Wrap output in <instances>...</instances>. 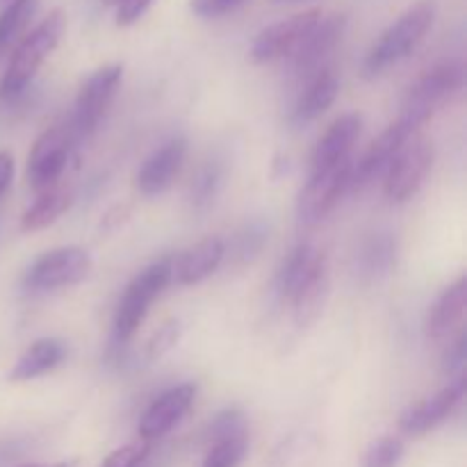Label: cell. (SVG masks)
<instances>
[{
    "label": "cell",
    "instance_id": "6da1fadb",
    "mask_svg": "<svg viewBox=\"0 0 467 467\" xmlns=\"http://www.w3.org/2000/svg\"><path fill=\"white\" fill-rule=\"evenodd\" d=\"M436 21V5L433 0H420V3L410 5L377 41L369 48V53L365 55L363 67L360 73L363 78L372 80V78L381 76L388 68L400 64L401 59L409 57L410 53H415L420 44L424 41V36L429 35V30L433 27Z\"/></svg>",
    "mask_w": 467,
    "mask_h": 467
},
{
    "label": "cell",
    "instance_id": "7a4b0ae2",
    "mask_svg": "<svg viewBox=\"0 0 467 467\" xmlns=\"http://www.w3.org/2000/svg\"><path fill=\"white\" fill-rule=\"evenodd\" d=\"M67 30V16L62 9H53L39 26L32 27L16 44L9 57L7 71L0 78V100H14L27 89L32 78L50 53L57 48Z\"/></svg>",
    "mask_w": 467,
    "mask_h": 467
},
{
    "label": "cell",
    "instance_id": "3957f363",
    "mask_svg": "<svg viewBox=\"0 0 467 467\" xmlns=\"http://www.w3.org/2000/svg\"><path fill=\"white\" fill-rule=\"evenodd\" d=\"M465 85V67L461 59H445L429 71H424L406 91L401 114L397 119L413 128L415 132L431 121L433 114L454 99Z\"/></svg>",
    "mask_w": 467,
    "mask_h": 467
},
{
    "label": "cell",
    "instance_id": "277c9868",
    "mask_svg": "<svg viewBox=\"0 0 467 467\" xmlns=\"http://www.w3.org/2000/svg\"><path fill=\"white\" fill-rule=\"evenodd\" d=\"M171 269H173V258H160L155 263H150L149 267L141 269L128 287L123 290L121 299H119L117 313H114V342L117 345H128V342L135 337V333L140 331V327L144 324L146 315H149L153 301L167 290V285L171 283Z\"/></svg>",
    "mask_w": 467,
    "mask_h": 467
},
{
    "label": "cell",
    "instance_id": "5b68a950",
    "mask_svg": "<svg viewBox=\"0 0 467 467\" xmlns=\"http://www.w3.org/2000/svg\"><path fill=\"white\" fill-rule=\"evenodd\" d=\"M121 80L123 64L112 62L96 68V71L87 78L85 85L80 87L76 105H73V114L67 121L68 130H71L78 146L94 135L100 119L105 117V112H108L109 105H112L114 96H117L119 87H121Z\"/></svg>",
    "mask_w": 467,
    "mask_h": 467
},
{
    "label": "cell",
    "instance_id": "8992f818",
    "mask_svg": "<svg viewBox=\"0 0 467 467\" xmlns=\"http://www.w3.org/2000/svg\"><path fill=\"white\" fill-rule=\"evenodd\" d=\"M94 260L82 246H57L46 251L23 274V287L27 292H55L73 287L89 276Z\"/></svg>",
    "mask_w": 467,
    "mask_h": 467
},
{
    "label": "cell",
    "instance_id": "52a82bcc",
    "mask_svg": "<svg viewBox=\"0 0 467 467\" xmlns=\"http://www.w3.org/2000/svg\"><path fill=\"white\" fill-rule=\"evenodd\" d=\"M351 173H354V158L333 164L328 169L310 171L308 182L299 192L296 199V214L304 223H319L327 219L342 196L351 190Z\"/></svg>",
    "mask_w": 467,
    "mask_h": 467
},
{
    "label": "cell",
    "instance_id": "ba28073f",
    "mask_svg": "<svg viewBox=\"0 0 467 467\" xmlns=\"http://www.w3.org/2000/svg\"><path fill=\"white\" fill-rule=\"evenodd\" d=\"M76 149L78 141L73 140L67 123H55L53 128L41 132L27 155V182L32 190L44 192L57 187V181L67 171Z\"/></svg>",
    "mask_w": 467,
    "mask_h": 467
},
{
    "label": "cell",
    "instance_id": "9c48e42d",
    "mask_svg": "<svg viewBox=\"0 0 467 467\" xmlns=\"http://www.w3.org/2000/svg\"><path fill=\"white\" fill-rule=\"evenodd\" d=\"M433 167V146L424 137H413L397 153L383 173V194L390 203H406L420 192Z\"/></svg>",
    "mask_w": 467,
    "mask_h": 467
},
{
    "label": "cell",
    "instance_id": "30bf717a",
    "mask_svg": "<svg viewBox=\"0 0 467 467\" xmlns=\"http://www.w3.org/2000/svg\"><path fill=\"white\" fill-rule=\"evenodd\" d=\"M322 16L324 14L319 9H308V12L292 14L283 21L267 26L265 30H260V35L251 44V59L255 64L290 59Z\"/></svg>",
    "mask_w": 467,
    "mask_h": 467
},
{
    "label": "cell",
    "instance_id": "8fae6325",
    "mask_svg": "<svg viewBox=\"0 0 467 467\" xmlns=\"http://www.w3.org/2000/svg\"><path fill=\"white\" fill-rule=\"evenodd\" d=\"M465 377L451 379L442 390H438L433 397L418 401V404L409 406L404 413L400 415V431L406 436L420 438L424 433L433 431L441 424H445L451 415L456 413L465 400Z\"/></svg>",
    "mask_w": 467,
    "mask_h": 467
},
{
    "label": "cell",
    "instance_id": "7c38bea8",
    "mask_svg": "<svg viewBox=\"0 0 467 467\" xmlns=\"http://www.w3.org/2000/svg\"><path fill=\"white\" fill-rule=\"evenodd\" d=\"M413 137H418V132L410 126H406L401 119L392 121L372 144L368 146L363 155L358 158V162L354 160V173H351V190H365L368 185H372L377 178H381L388 171V167L392 164V160L397 158L401 149L406 146V141H410Z\"/></svg>",
    "mask_w": 467,
    "mask_h": 467
},
{
    "label": "cell",
    "instance_id": "4fadbf2b",
    "mask_svg": "<svg viewBox=\"0 0 467 467\" xmlns=\"http://www.w3.org/2000/svg\"><path fill=\"white\" fill-rule=\"evenodd\" d=\"M345 27V14H328V16L319 18L317 26L310 30V35L306 36L304 44H301L299 48L295 50V55L290 57L292 73L308 80L315 73L327 68V59L331 57L333 50H336L337 44L342 41Z\"/></svg>",
    "mask_w": 467,
    "mask_h": 467
},
{
    "label": "cell",
    "instance_id": "5bb4252c",
    "mask_svg": "<svg viewBox=\"0 0 467 467\" xmlns=\"http://www.w3.org/2000/svg\"><path fill=\"white\" fill-rule=\"evenodd\" d=\"M196 400L194 383H181L169 390H164L153 404L146 409L140 420V438L146 442H153L158 438L167 436L178 422L187 415Z\"/></svg>",
    "mask_w": 467,
    "mask_h": 467
},
{
    "label": "cell",
    "instance_id": "9a60e30c",
    "mask_svg": "<svg viewBox=\"0 0 467 467\" xmlns=\"http://www.w3.org/2000/svg\"><path fill=\"white\" fill-rule=\"evenodd\" d=\"M187 158L185 137H171L153 150L137 171V190L144 196H158L173 185Z\"/></svg>",
    "mask_w": 467,
    "mask_h": 467
},
{
    "label": "cell",
    "instance_id": "2e32d148",
    "mask_svg": "<svg viewBox=\"0 0 467 467\" xmlns=\"http://www.w3.org/2000/svg\"><path fill=\"white\" fill-rule=\"evenodd\" d=\"M328 295H331V272H328V258L322 254L287 299L292 304V317L296 327L308 328L310 324L317 322Z\"/></svg>",
    "mask_w": 467,
    "mask_h": 467
},
{
    "label": "cell",
    "instance_id": "e0dca14e",
    "mask_svg": "<svg viewBox=\"0 0 467 467\" xmlns=\"http://www.w3.org/2000/svg\"><path fill=\"white\" fill-rule=\"evenodd\" d=\"M360 132H363V114L347 112L337 117L315 144L313 158H310V171L328 169L333 164L342 162V160L354 158L351 150H354Z\"/></svg>",
    "mask_w": 467,
    "mask_h": 467
},
{
    "label": "cell",
    "instance_id": "ac0fdd59",
    "mask_svg": "<svg viewBox=\"0 0 467 467\" xmlns=\"http://www.w3.org/2000/svg\"><path fill=\"white\" fill-rule=\"evenodd\" d=\"M226 260V242L222 237H203L173 258L171 281L178 285H196L213 276Z\"/></svg>",
    "mask_w": 467,
    "mask_h": 467
},
{
    "label": "cell",
    "instance_id": "d6986e66",
    "mask_svg": "<svg viewBox=\"0 0 467 467\" xmlns=\"http://www.w3.org/2000/svg\"><path fill=\"white\" fill-rule=\"evenodd\" d=\"M467 308V278L459 276L450 287L442 290L431 306L424 322V336L429 342H445L461 331Z\"/></svg>",
    "mask_w": 467,
    "mask_h": 467
},
{
    "label": "cell",
    "instance_id": "ffe728a7",
    "mask_svg": "<svg viewBox=\"0 0 467 467\" xmlns=\"http://www.w3.org/2000/svg\"><path fill=\"white\" fill-rule=\"evenodd\" d=\"M337 94H340V78L336 76V71L327 67L319 73H315L313 78L306 80L304 91H301L295 108H292V123L295 126H306V123L319 119L336 103Z\"/></svg>",
    "mask_w": 467,
    "mask_h": 467
},
{
    "label": "cell",
    "instance_id": "44dd1931",
    "mask_svg": "<svg viewBox=\"0 0 467 467\" xmlns=\"http://www.w3.org/2000/svg\"><path fill=\"white\" fill-rule=\"evenodd\" d=\"M67 358V345L57 337H41L35 340L14 363L12 372H9V381L26 383L32 379H39L44 374L53 372Z\"/></svg>",
    "mask_w": 467,
    "mask_h": 467
},
{
    "label": "cell",
    "instance_id": "7402d4cb",
    "mask_svg": "<svg viewBox=\"0 0 467 467\" xmlns=\"http://www.w3.org/2000/svg\"><path fill=\"white\" fill-rule=\"evenodd\" d=\"M397 254H400V244L392 233H374L372 237H368L356 255V269H358L360 281L374 283L388 276L395 269Z\"/></svg>",
    "mask_w": 467,
    "mask_h": 467
},
{
    "label": "cell",
    "instance_id": "603a6c76",
    "mask_svg": "<svg viewBox=\"0 0 467 467\" xmlns=\"http://www.w3.org/2000/svg\"><path fill=\"white\" fill-rule=\"evenodd\" d=\"M73 203V194L64 187H50V190L39 192L35 203L26 208L21 214V231L23 233H36L48 228L50 223L57 222Z\"/></svg>",
    "mask_w": 467,
    "mask_h": 467
},
{
    "label": "cell",
    "instance_id": "cb8c5ba5",
    "mask_svg": "<svg viewBox=\"0 0 467 467\" xmlns=\"http://www.w3.org/2000/svg\"><path fill=\"white\" fill-rule=\"evenodd\" d=\"M319 255H322V251H317L313 244H308V242H301V244H296L295 249L285 255V260H283L281 269H278L276 274V292L283 301L290 299V295L296 290V285L304 281L306 274L313 269V265L317 263Z\"/></svg>",
    "mask_w": 467,
    "mask_h": 467
},
{
    "label": "cell",
    "instance_id": "d4e9b609",
    "mask_svg": "<svg viewBox=\"0 0 467 467\" xmlns=\"http://www.w3.org/2000/svg\"><path fill=\"white\" fill-rule=\"evenodd\" d=\"M222 185L223 162L217 158L205 160V162L196 169L190 182V194H187V199H190L192 210H194V213H205V210L214 203Z\"/></svg>",
    "mask_w": 467,
    "mask_h": 467
},
{
    "label": "cell",
    "instance_id": "484cf974",
    "mask_svg": "<svg viewBox=\"0 0 467 467\" xmlns=\"http://www.w3.org/2000/svg\"><path fill=\"white\" fill-rule=\"evenodd\" d=\"M269 242V226L265 222H251L244 228L237 231V235L233 237L231 249L226 246V255H231L233 265L235 267H244L251 265L260 255V251L265 249V244Z\"/></svg>",
    "mask_w": 467,
    "mask_h": 467
},
{
    "label": "cell",
    "instance_id": "4316f807",
    "mask_svg": "<svg viewBox=\"0 0 467 467\" xmlns=\"http://www.w3.org/2000/svg\"><path fill=\"white\" fill-rule=\"evenodd\" d=\"M36 12V0H12L0 12V55L16 41Z\"/></svg>",
    "mask_w": 467,
    "mask_h": 467
},
{
    "label": "cell",
    "instance_id": "83f0119b",
    "mask_svg": "<svg viewBox=\"0 0 467 467\" xmlns=\"http://www.w3.org/2000/svg\"><path fill=\"white\" fill-rule=\"evenodd\" d=\"M246 433H249V424H246L244 413L237 406H228V409L219 410L210 420L203 431V442L205 445H213V442L228 441V438L235 436H246Z\"/></svg>",
    "mask_w": 467,
    "mask_h": 467
},
{
    "label": "cell",
    "instance_id": "f1b7e54d",
    "mask_svg": "<svg viewBox=\"0 0 467 467\" xmlns=\"http://www.w3.org/2000/svg\"><path fill=\"white\" fill-rule=\"evenodd\" d=\"M404 454L406 445L400 436H381L363 451L360 467H400Z\"/></svg>",
    "mask_w": 467,
    "mask_h": 467
},
{
    "label": "cell",
    "instance_id": "f546056e",
    "mask_svg": "<svg viewBox=\"0 0 467 467\" xmlns=\"http://www.w3.org/2000/svg\"><path fill=\"white\" fill-rule=\"evenodd\" d=\"M249 451V433L208 445L201 467H240Z\"/></svg>",
    "mask_w": 467,
    "mask_h": 467
},
{
    "label": "cell",
    "instance_id": "4dcf8cb0",
    "mask_svg": "<svg viewBox=\"0 0 467 467\" xmlns=\"http://www.w3.org/2000/svg\"><path fill=\"white\" fill-rule=\"evenodd\" d=\"M181 333H182V327L178 319H169V322H164L144 345L146 360H160L162 356H167L169 351L178 345Z\"/></svg>",
    "mask_w": 467,
    "mask_h": 467
},
{
    "label": "cell",
    "instance_id": "1f68e13d",
    "mask_svg": "<svg viewBox=\"0 0 467 467\" xmlns=\"http://www.w3.org/2000/svg\"><path fill=\"white\" fill-rule=\"evenodd\" d=\"M465 363H467V333L461 328L454 337L450 340L445 356H442V372L450 379L465 377Z\"/></svg>",
    "mask_w": 467,
    "mask_h": 467
},
{
    "label": "cell",
    "instance_id": "d6a6232c",
    "mask_svg": "<svg viewBox=\"0 0 467 467\" xmlns=\"http://www.w3.org/2000/svg\"><path fill=\"white\" fill-rule=\"evenodd\" d=\"M149 451H150V442L146 441L128 442V445L114 450L99 467H141L144 465V461L149 459Z\"/></svg>",
    "mask_w": 467,
    "mask_h": 467
},
{
    "label": "cell",
    "instance_id": "836d02e7",
    "mask_svg": "<svg viewBox=\"0 0 467 467\" xmlns=\"http://www.w3.org/2000/svg\"><path fill=\"white\" fill-rule=\"evenodd\" d=\"M246 0H190L192 14L199 18H222L237 12Z\"/></svg>",
    "mask_w": 467,
    "mask_h": 467
},
{
    "label": "cell",
    "instance_id": "e575fe53",
    "mask_svg": "<svg viewBox=\"0 0 467 467\" xmlns=\"http://www.w3.org/2000/svg\"><path fill=\"white\" fill-rule=\"evenodd\" d=\"M150 5H153V0H119L114 21L121 27L132 26V23H137L146 12H149Z\"/></svg>",
    "mask_w": 467,
    "mask_h": 467
},
{
    "label": "cell",
    "instance_id": "d590c367",
    "mask_svg": "<svg viewBox=\"0 0 467 467\" xmlns=\"http://www.w3.org/2000/svg\"><path fill=\"white\" fill-rule=\"evenodd\" d=\"M130 214V205H114L112 210L105 213V217L100 219V231H117L123 222Z\"/></svg>",
    "mask_w": 467,
    "mask_h": 467
},
{
    "label": "cell",
    "instance_id": "8d00e7d4",
    "mask_svg": "<svg viewBox=\"0 0 467 467\" xmlns=\"http://www.w3.org/2000/svg\"><path fill=\"white\" fill-rule=\"evenodd\" d=\"M14 181V158L9 153H0V196L9 190Z\"/></svg>",
    "mask_w": 467,
    "mask_h": 467
},
{
    "label": "cell",
    "instance_id": "74e56055",
    "mask_svg": "<svg viewBox=\"0 0 467 467\" xmlns=\"http://www.w3.org/2000/svg\"><path fill=\"white\" fill-rule=\"evenodd\" d=\"M21 454V447L16 441H0V465H7Z\"/></svg>",
    "mask_w": 467,
    "mask_h": 467
},
{
    "label": "cell",
    "instance_id": "f35d334b",
    "mask_svg": "<svg viewBox=\"0 0 467 467\" xmlns=\"http://www.w3.org/2000/svg\"><path fill=\"white\" fill-rule=\"evenodd\" d=\"M18 467H78L76 461H59V463L53 465H36V463H27V465H18Z\"/></svg>",
    "mask_w": 467,
    "mask_h": 467
},
{
    "label": "cell",
    "instance_id": "ab89813d",
    "mask_svg": "<svg viewBox=\"0 0 467 467\" xmlns=\"http://www.w3.org/2000/svg\"><path fill=\"white\" fill-rule=\"evenodd\" d=\"M100 3H103V5H108V7H117V5H119V0H100Z\"/></svg>",
    "mask_w": 467,
    "mask_h": 467
},
{
    "label": "cell",
    "instance_id": "60d3db41",
    "mask_svg": "<svg viewBox=\"0 0 467 467\" xmlns=\"http://www.w3.org/2000/svg\"><path fill=\"white\" fill-rule=\"evenodd\" d=\"M274 3H296V0H274Z\"/></svg>",
    "mask_w": 467,
    "mask_h": 467
},
{
    "label": "cell",
    "instance_id": "b9f144b4",
    "mask_svg": "<svg viewBox=\"0 0 467 467\" xmlns=\"http://www.w3.org/2000/svg\"><path fill=\"white\" fill-rule=\"evenodd\" d=\"M7 3H12V0H0V5H7Z\"/></svg>",
    "mask_w": 467,
    "mask_h": 467
}]
</instances>
